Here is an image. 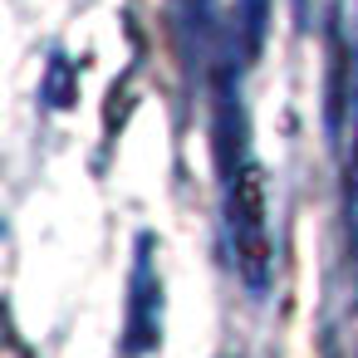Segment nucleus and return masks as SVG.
I'll list each match as a JSON object with an SVG mask.
<instances>
[{"label":"nucleus","mask_w":358,"mask_h":358,"mask_svg":"<svg viewBox=\"0 0 358 358\" xmlns=\"http://www.w3.org/2000/svg\"><path fill=\"white\" fill-rule=\"evenodd\" d=\"M241 40H245V55L260 50V35H265V0H241Z\"/></svg>","instance_id":"obj_4"},{"label":"nucleus","mask_w":358,"mask_h":358,"mask_svg":"<svg viewBox=\"0 0 358 358\" xmlns=\"http://www.w3.org/2000/svg\"><path fill=\"white\" fill-rule=\"evenodd\" d=\"M211 143H216V177H221V226H226V250L250 294L270 289V196H265V172L250 152V128H245V103L236 89L231 59L216 64L211 74Z\"/></svg>","instance_id":"obj_1"},{"label":"nucleus","mask_w":358,"mask_h":358,"mask_svg":"<svg viewBox=\"0 0 358 358\" xmlns=\"http://www.w3.org/2000/svg\"><path fill=\"white\" fill-rule=\"evenodd\" d=\"M69 79H74L69 59L55 55V59H50V79H45V103H50V108H69V103H74V84H69Z\"/></svg>","instance_id":"obj_3"},{"label":"nucleus","mask_w":358,"mask_h":358,"mask_svg":"<svg viewBox=\"0 0 358 358\" xmlns=\"http://www.w3.org/2000/svg\"><path fill=\"white\" fill-rule=\"evenodd\" d=\"M6 358H30L25 343H20V334H15V324H6Z\"/></svg>","instance_id":"obj_5"},{"label":"nucleus","mask_w":358,"mask_h":358,"mask_svg":"<svg viewBox=\"0 0 358 358\" xmlns=\"http://www.w3.org/2000/svg\"><path fill=\"white\" fill-rule=\"evenodd\" d=\"M162 270L152 236H138L133 245V275H128V319H123V358H148L162 348Z\"/></svg>","instance_id":"obj_2"}]
</instances>
